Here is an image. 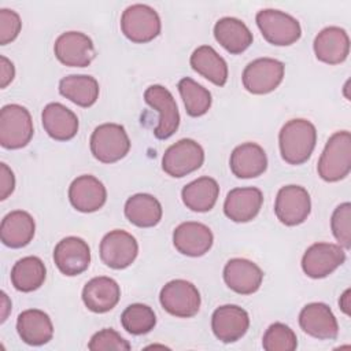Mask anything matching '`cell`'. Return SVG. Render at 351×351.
Masks as SVG:
<instances>
[{
  "instance_id": "obj_34",
  "label": "cell",
  "mask_w": 351,
  "mask_h": 351,
  "mask_svg": "<svg viewBox=\"0 0 351 351\" xmlns=\"http://www.w3.org/2000/svg\"><path fill=\"white\" fill-rule=\"evenodd\" d=\"M177 88L182 97L188 115L202 117L210 110L213 101L211 93L203 85L197 84L189 77H185L180 80Z\"/></svg>"
},
{
  "instance_id": "obj_3",
  "label": "cell",
  "mask_w": 351,
  "mask_h": 351,
  "mask_svg": "<svg viewBox=\"0 0 351 351\" xmlns=\"http://www.w3.org/2000/svg\"><path fill=\"white\" fill-rule=\"evenodd\" d=\"M32 115L21 104H5L0 111V144L7 149L26 147L33 137Z\"/></svg>"
},
{
  "instance_id": "obj_11",
  "label": "cell",
  "mask_w": 351,
  "mask_h": 351,
  "mask_svg": "<svg viewBox=\"0 0 351 351\" xmlns=\"http://www.w3.org/2000/svg\"><path fill=\"white\" fill-rule=\"evenodd\" d=\"M144 100L159 112L158 126L154 130L155 137L159 140L171 137L180 126V112L170 90L162 85H151L144 92Z\"/></svg>"
},
{
  "instance_id": "obj_32",
  "label": "cell",
  "mask_w": 351,
  "mask_h": 351,
  "mask_svg": "<svg viewBox=\"0 0 351 351\" xmlns=\"http://www.w3.org/2000/svg\"><path fill=\"white\" fill-rule=\"evenodd\" d=\"M219 196V185L211 177H200L186 184L181 191L184 204L196 213L210 211Z\"/></svg>"
},
{
  "instance_id": "obj_16",
  "label": "cell",
  "mask_w": 351,
  "mask_h": 351,
  "mask_svg": "<svg viewBox=\"0 0 351 351\" xmlns=\"http://www.w3.org/2000/svg\"><path fill=\"white\" fill-rule=\"evenodd\" d=\"M250 328L248 313L236 304H223L215 308L211 317V329L222 343L240 340Z\"/></svg>"
},
{
  "instance_id": "obj_20",
  "label": "cell",
  "mask_w": 351,
  "mask_h": 351,
  "mask_svg": "<svg viewBox=\"0 0 351 351\" xmlns=\"http://www.w3.org/2000/svg\"><path fill=\"white\" fill-rule=\"evenodd\" d=\"M223 281L236 293L251 295L259 289L263 281V271L252 261L233 258L223 267Z\"/></svg>"
},
{
  "instance_id": "obj_43",
  "label": "cell",
  "mask_w": 351,
  "mask_h": 351,
  "mask_svg": "<svg viewBox=\"0 0 351 351\" xmlns=\"http://www.w3.org/2000/svg\"><path fill=\"white\" fill-rule=\"evenodd\" d=\"M11 310V302L8 300V296L5 292H1V322H4L7 319L8 311Z\"/></svg>"
},
{
  "instance_id": "obj_1",
  "label": "cell",
  "mask_w": 351,
  "mask_h": 351,
  "mask_svg": "<svg viewBox=\"0 0 351 351\" xmlns=\"http://www.w3.org/2000/svg\"><path fill=\"white\" fill-rule=\"evenodd\" d=\"M317 144L315 126L303 118L288 121L278 133L281 158L289 165H302L308 160Z\"/></svg>"
},
{
  "instance_id": "obj_12",
  "label": "cell",
  "mask_w": 351,
  "mask_h": 351,
  "mask_svg": "<svg viewBox=\"0 0 351 351\" xmlns=\"http://www.w3.org/2000/svg\"><path fill=\"white\" fill-rule=\"evenodd\" d=\"M346 261L343 247L332 243L311 244L302 258V269L310 278H325Z\"/></svg>"
},
{
  "instance_id": "obj_31",
  "label": "cell",
  "mask_w": 351,
  "mask_h": 351,
  "mask_svg": "<svg viewBox=\"0 0 351 351\" xmlns=\"http://www.w3.org/2000/svg\"><path fill=\"white\" fill-rule=\"evenodd\" d=\"M99 92V82L92 75L71 74L59 81V93L80 107L93 106Z\"/></svg>"
},
{
  "instance_id": "obj_37",
  "label": "cell",
  "mask_w": 351,
  "mask_h": 351,
  "mask_svg": "<svg viewBox=\"0 0 351 351\" xmlns=\"http://www.w3.org/2000/svg\"><path fill=\"white\" fill-rule=\"evenodd\" d=\"M330 228L339 245L344 250L351 247V204L348 202L337 206L330 218Z\"/></svg>"
},
{
  "instance_id": "obj_29",
  "label": "cell",
  "mask_w": 351,
  "mask_h": 351,
  "mask_svg": "<svg viewBox=\"0 0 351 351\" xmlns=\"http://www.w3.org/2000/svg\"><path fill=\"white\" fill-rule=\"evenodd\" d=\"M192 69L217 86H223L228 81V64L225 59L210 45L197 47L191 55Z\"/></svg>"
},
{
  "instance_id": "obj_4",
  "label": "cell",
  "mask_w": 351,
  "mask_h": 351,
  "mask_svg": "<svg viewBox=\"0 0 351 351\" xmlns=\"http://www.w3.org/2000/svg\"><path fill=\"white\" fill-rule=\"evenodd\" d=\"M255 21L265 40L277 47L291 45L302 36V27L298 19L280 10H261L256 12Z\"/></svg>"
},
{
  "instance_id": "obj_18",
  "label": "cell",
  "mask_w": 351,
  "mask_h": 351,
  "mask_svg": "<svg viewBox=\"0 0 351 351\" xmlns=\"http://www.w3.org/2000/svg\"><path fill=\"white\" fill-rule=\"evenodd\" d=\"M214 236L204 223L188 221L180 223L173 232V244L178 252L186 256H202L213 247Z\"/></svg>"
},
{
  "instance_id": "obj_27",
  "label": "cell",
  "mask_w": 351,
  "mask_h": 351,
  "mask_svg": "<svg viewBox=\"0 0 351 351\" xmlns=\"http://www.w3.org/2000/svg\"><path fill=\"white\" fill-rule=\"evenodd\" d=\"M36 232L33 217L23 210L8 213L0 225V239L4 245L10 248H22L27 245Z\"/></svg>"
},
{
  "instance_id": "obj_25",
  "label": "cell",
  "mask_w": 351,
  "mask_h": 351,
  "mask_svg": "<svg viewBox=\"0 0 351 351\" xmlns=\"http://www.w3.org/2000/svg\"><path fill=\"white\" fill-rule=\"evenodd\" d=\"M43 128L49 137L58 141H69L78 132L77 115L62 103H49L41 112Z\"/></svg>"
},
{
  "instance_id": "obj_33",
  "label": "cell",
  "mask_w": 351,
  "mask_h": 351,
  "mask_svg": "<svg viewBox=\"0 0 351 351\" xmlns=\"http://www.w3.org/2000/svg\"><path fill=\"white\" fill-rule=\"evenodd\" d=\"M47 277L44 262L38 256H25L11 269V282L19 292H33L38 289Z\"/></svg>"
},
{
  "instance_id": "obj_36",
  "label": "cell",
  "mask_w": 351,
  "mask_h": 351,
  "mask_svg": "<svg viewBox=\"0 0 351 351\" xmlns=\"http://www.w3.org/2000/svg\"><path fill=\"white\" fill-rule=\"evenodd\" d=\"M262 346L266 351H293L298 347V337L288 325L274 322L266 329Z\"/></svg>"
},
{
  "instance_id": "obj_39",
  "label": "cell",
  "mask_w": 351,
  "mask_h": 351,
  "mask_svg": "<svg viewBox=\"0 0 351 351\" xmlns=\"http://www.w3.org/2000/svg\"><path fill=\"white\" fill-rule=\"evenodd\" d=\"M22 29L19 15L14 10H0V44L5 45L14 41Z\"/></svg>"
},
{
  "instance_id": "obj_38",
  "label": "cell",
  "mask_w": 351,
  "mask_h": 351,
  "mask_svg": "<svg viewBox=\"0 0 351 351\" xmlns=\"http://www.w3.org/2000/svg\"><path fill=\"white\" fill-rule=\"evenodd\" d=\"M88 348L90 351H129L132 347L129 341L125 340L118 332L111 328H104L92 336Z\"/></svg>"
},
{
  "instance_id": "obj_7",
  "label": "cell",
  "mask_w": 351,
  "mask_h": 351,
  "mask_svg": "<svg viewBox=\"0 0 351 351\" xmlns=\"http://www.w3.org/2000/svg\"><path fill=\"white\" fill-rule=\"evenodd\" d=\"M203 162L204 151L202 145L192 138H181L165 151L162 169L170 177L181 178L197 170Z\"/></svg>"
},
{
  "instance_id": "obj_15",
  "label": "cell",
  "mask_w": 351,
  "mask_h": 351,
  "mask_svg": "<svg viewBox=\"0 0 351 351\" xmlns=\"http://www.w3.org/2000/svg\"><path fill=\"white\" fill-rule=\"evenodd\" d=\"M53 262L59 271L64 276H78L89 267L90 248L81 237H64L55 245Z\"/></svg>"
},
{
  "instance_id": "obj_26",
  "label": "cell",
  "mask_w": 351,
  "mask_h": 351,
  "mask_svg": "<svg viewBox=\"0 0 351 351\" xmlns=\"http://www.w3.org/2000/svg\"><path fill=\"white\" fill-rule=\"evenodd\" d=\"M16 330L22 341L29 346L47 344L53 336V325L49 315L38 308L22 311L16 319Z\"/></svg>"
},
{
  "instance_id": "obj_22",
  "label": "cell",
  "mask_w": 351,
  "mask_h": 351,
  "mask_svg": "<svg viewBox=\"0 0 351 351\" xmlns=\"http://www.w3.org/2000/svg\"><path fill=\"white\" fill-rule=\"evenodd\" d=\"M313 48L318 60L326 64H340L350 53V37L344 29L328 26L315 36Z\"/></svg>"
},
{
  "instance_id": "obj_40",
  "label": "cell",
  "mask_w": 351,
  "mask_h": 351,
  "mask_svg": "<svg viewBox=\"0 0 351 351\" xmlns=\"http://www.w3.org/2000/svg\"><path fill=\"white\" fill-rule=\"evenodd\" d=\"M15 189V176L12 170L5 165L0 163V199L5 200Z\"/></svg>"
},
{
  "instance_id": "obj_14",
  "label": "cell",
  "mask_w": 351,
  "mask_h": 351,
  "mask_svg": "<svg viewBox=\"0 0 351 351\" xmlns=\"http://www.w3.org/2000/svg\"><path fill=\"white\" fill-rule=\"evenodd\" d=\"M53 52L62 64L70 67H86L96 55L93 41L81 32L62 33L55 41Z\"/></svg>"
},
{
  "instance_id": "obj_13",
  "label": "cell",
  "mask_w": 351,
  "mask_h": 351,
  "mask_svg": "<svg viewBox=\"0 0 351 351\" xmlns=\"http://www.w3.org/2000/svg\"><path fill=\"white\" fill-rule=\"evenodd\" d=\"M138 254V244L130 233L114 229L100 241V258L108 267L121 270L130 266Z\"/></svg>"
},
{
  "instance_id": "obj_30",
  "label": "cell",
  "mask_w": 351,
  "mask_h": 351,
  "mask_svg": "<svg viewBox=\"0 0 351 351\" xmlns=\"http://www.w3.org/2000/svg\"><path fill=\"white\" fill-rule=\"evenodd\" d=\"M162 204L149 193H136L125 203V217L138 228H152L162 219Z\"/></svg>"
},
{
  "instance_id": "obj_6",
  "label": "cell",
  "mask_w": 351,
  "mask_h": 351,
  "mask_svg": "<svg viewBox=\"0 0 351 351\" xmlns=\"http://www.w3.org/2000/svg\"><path fill=\"white\" fill-rule=\"evenodd\" d=\"M160 29L158 12L147 4H132L122 12L121 30L132 43H149L159 36Z\"/></svg>"
},
{
  "instance_id": "obj_5",
  "label": "cell",
  "mask_w": 351,
  "mask_h": 351,
  "mask_svg": "<svg viewBox=\"0 0 351 351\" xmlns=\"http://www.w3.org/2000/svg\"><path fill=\"white\" fill-rule=\"evenodd\" d=\"M90 152L101 163H114L130 149L129 136L122 125L101 123L90 136Z\"/></svg>"
},
{
  "instance_id": "obj_9",
  "label": "cell",
  "mask_w": 351,
  "mask_h": 351,
  "mask_svg": "<svg viewBox=\"0 0 351 351\" xmlns=\"http://www.w3.org/2000/svg\"><path fill=\"white\" fill-rule=\"evenodd\" d=\"M285 66L273 58H258L250 62L241 75L244 88L252 95L273 92L284 78Z\"/></svg>"
},
{
  "instance_id": "obj_8",
  "label": "cell",
  "mask_w": 351,
  "mask_h": 351,
  "mask_svg": "<svg viewBox=\"0 0 351 351\" xmlns=\"http://www.w3.org/2000/svg\"><path fill=\"white\" fill-rule=\"evenodd\" d=\"M159 300L165 311L178 318H191L200 308V293L197 288L186 280L169 281L159 293Z\"/></svg>"
},
{
  "instance_id": "obj_21",
  "label": "cell",
  "mask_w": 351,
  "mask_h": 351,
  "mask_svg": "<svg viewBox=\"0 0 351 351\" xmlns=\"http://www.w3.org/2000/svg\"><path fill=\"white\" fill-rule=\"evenodd\" d=\"M263 193L255 186L234 188L228 192L223 213L233 222H250L261 211Z\"/></svg>"
},
{
  "instance_id": "obj_24",
  "label": "cell",
  "mask_w": 351,
  "mask_h": 351,
  "mask_svg": "<svg viewBox=\"0 0 351 351\" xmlns=\"http://www.w3.org/2000/svg\"><path fill=\"white\" fill-rule=\"evenodd\" d=\"M229 166L237 178H255L266 171L267 156L259 144L244 143L232 151Z\"/></svg>"
},
{
  "instance_id": "obj_28",
  "label": "cell",
  "mask_w": 351,
  "mask_h": 351,
  "mask_svg": "<svg viewBox=\"0 0 351 351\" xmlns=\"http://www.w3.org/2000/svg\"><path fill=\"white\" fill-rule=\"evenodd\" d=\"M214 37L232 55L244 52L254 40L247 25L233 16H225L217 21L214 26Z\"/></svg>"
},
{
  "instance_id": "obj_35",
  "label": "cell",
  "mask_w": 351,
  "mask_h": 351,
  "mask_svg": "<svg viewBox=\"0 0 351 351\" xmlns=\"http://www.w3.org/2000/svg\"><path fill=\"white\" fill-rule=\"evenodd\" d=\"M122 328L132 335H145L156 325L154 310L143 303H133L128 306L121 315Z\"/></svg>"
},
{
  "instance_id": "obj_10",
  "label": "cell",
  "mask_w": 351,
  "mask_h": 351,
  "mask_svg": "<svg viewBox=\"0 0 351 351\" xmlns=\"http://www.w3.org/2000/svg\"><path fill=\"white\" fill-rule=\"evenodd\" d=\"M311 211V200L307 189L300 185H285L276 196L274 213L278 221L287 226L303 223Z\"/></svg>"
},
{
  "instance_id": "obj_41",
  "label": "cell",
  "mask_w": 351,
  "mask_h": 351,
  "mask_svg": "<svg viewBox=\"0 0 351 351\" xmlns=\"http://www.w3.org/2000/svg\"><path fill=\"white\" fill-rule=\"evenodd\" d=\"M15 77V67L4 55L0 56V88H5Z\"/></svg>"
},
{
  "instance_id": "obj_23",
  "label": "cell",
  "mask_w": 351,
  "mask_h": 351,
  "mask_svg": "<svg viewBox=\"0 0 351 351\" xmlns=\"http://www.w3.org/2000/svg\"><path fill=\"white\" fill-rule=\"evenodd\" d=\"M121 298L118 282L110 277L100 276L89 280L82 289V302L88 310L103 314L112 310Z\"/></svg>"
},
{
  "instance_id": "obj_17",
  "label": "cell",
  "mask_w": 351,
  "mask_h": 351,
  "mask_svg": "<svg viewBox=\"0 0 351 351\" xmlns=\"http://www.w3.org/2000/svg\"><path fill=\"white\" fill-rule=\"evenodd\" d=\"M299 325L311 337L333 340L339 335V324L330 307L321 302L306 304L299 314Z\"/></svg>"
},
{
  "instance_id": "obj_42",
  "label": "cell",
  "mask_w": 351,
  "mask_h": 351,
  "mask_svg": "<svg viewBox=\"0 0 351 351\" xmlns=\"http://www.w3.org/2000/svg\"><path fill=\"white\" fill-rule=\"evenodd\" d=\"M350 295H351V289L348 288V289L344 291V293H343V295L340 296V299H339V306H340V308L343 310V313H344L346 315H350V314H351V311H350V307H351Z\"/></svg>"
},
{
  "instance_id": "obj_2",
  "label": "cell",
  "mask_w": 351,
  "mask_h": 351,
  "mask_svg": "<svg viewBox=\"0 0 351 351\" xmlns=\"http://www.w3.org/2000/svg\"><path fill=\"white\" fill-rule=\"evenodd\" d=\"M318 176L328 182L346 178L351 171V134L347 130L333 133L317 165Z\"/></svg>"
},
{
  "instance_id": "obj_19",
  "label": "cell",
  "mask_w": 351,
  "mask_h": 351,
  "mask_svg": "<svg viewBox=\"0 0 351 351\" xmlns=\"http://www.w3.org/2000/svg\"><path fill=\"white\" fill-rule=\"evenodd\" d=\"M69 200L77 211L93 213L104 206L107 191L99 178L90 174H84L70 184Z\"/></svg>"
}]
</instances>
